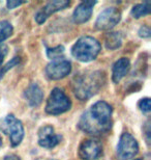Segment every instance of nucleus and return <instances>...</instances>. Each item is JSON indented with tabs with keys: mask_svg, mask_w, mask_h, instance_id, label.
Segmentation results:
<instances>
[{
	"mask_svg": "<svg viewBox=\"0 0 151 160\" xmlns=\"http://www.w3.org/2000/svg\"><path fill=\"white\" fill-rule=\"evenodd\" d=\"M0 129L4 134L8 135L9 142L12 147L21 143L24 137V127L22 122L19 121L14 114H8L0 123Z\"/></svg>",
	"mask_w": 151,
	"mask_h": 160,
	"instance_id": "obj_4",
	"label": "nucleus"
},
{
	"mask_svg": "<svg viewBox=\"0 0 151 160\" xmlns=\"http://www.w3.org/2000/svg\"><path fill=\"white\" fill-rule=\"evenodd\" d=\"M138 152H139V145L136 138L127 132L122 133L117 146V159H133L138 154Z\"/></svg>",
	"mask_w": 151,
	"mask_h": 160,
	"instance_id": "obj_6",
	"label": "nucleus"
},
{
	"mask_svg": "<svg viewBox=\"0 0 151 160\" xmlns=\"http://www.w3.org/2000/svg\"><path fill=\"white\" fill-rule=\"evenodd\" d=\"M130 69V62L126 57H122L117 60L113 66L112 79L115 83H118L122 78H124Z\"/></svg>",
	"mask_w": 151,
	"mask_h": 160,
	"instance_id": "obj_14",
	"label": "nucleus"
},
{
	"mask_svg": "<svg viewBox=\"0 0 151 160\" xmlns=\"http://www.w3.org/2000/svg\"><path fill=\"white\" fill-rule=\"evenodd\" d=\"M1 146H2V139H1V137H0V148H1Z\"/></svg>",
	"mask_w": 151,
	"mask_h": 160,
	"instance_id": "obj_25",
	"label": "nucleus"
},
{
	"mask_svg": "<svg viewBox=\"0 0 151 160\" xmlns=\"http://www.w3.org/2000/svg\"><path fill=\"white\" fill-rule=\"evenodd\" d=\"M102 153L101 142L94 139L84 140L79 148V156L83 160H95Z\"/></svg>",
	"mask_w": 151,
	"mask_h": 160,
	"instance_id": "obj_9",
	"label": "nucleus"
},
{
	"mask_svg": "<svg viewBox=\"0 0 151 160\" xmlns=\"http://www.w3.org/2000/svg\"><path fill=\"white\" fill-rule=\"evenodd\" d=\"M113 109L105 101H98L92 105L90 109L83 113L79 121V128L92 135H99L108 132L112 127Z\"/></svg>",
	"mask_w": 151,
	"mask_h": 160,
	"instance_id": "obj_1",
	"label": "nucleus"
},
{
	"mask_svg": "<svg viewBox=\"0 0 151 160\" xmlns=\"http://www.w3.org/2000/svg\"><path fill=\"white\" fill-rule=\"evenodd\" d=\"M24 1H14V0H11V1H7L6 2V6H7V8L9 9H14L16 8H18V6H20L22 4H24Z\"/></svg>",
	"mask_w": 151,
	"mask_h": 160,
	"instance_id": "obj_22",
	"label": "nucleus"
},
{
	"mask_svg": "<svg viewBox=\"0 0 151 160\" xmlns=\"http://www.w3.org/2000/svg\"><path fill=\"white\" fill-rule=\"evenodd\" d=\"M24 98L32 107L40 106L44 99V92L36 83H31L24 92Z\"/></svg>",
	"mask_w": 151,
	"mask_h": 160,
	"instance_id": "obj_13",
	"label": "nucleus"
},
{
	"mask_svg": "<svg viewBox=\"0 0 151 160\" xmlns=\"http://www.w3.org/2000/svg\"><path fill=\"white\" fill-rule=\"evenodd\" d=\"M101 51V44L92 37H82L72 48L73 56L82 62L94 60Z\"/></svg>",
	"mask_w": 151,
	"mask_h": 160,
	"instance_id": "obj_3",
	"label": "nucleus"
},
{
	"mask_svg": "<svg viewBox=\"0 0 151 160\" xmlns=\"http://www.w3.org/2000/svg\"><path fill=\"white\" fill-rule=\"evenodd\" d=\"M121 12L116 8H108L98 15L95 27L98 30H110L119 23Z\"/></svg>",
	"mask_w": 151,
	"mask_h": 160,
	"instance_id": "obj_7",
	"label": "nucleus"
},
{
	"mask_svg": "<svg viewBox=\"0 0 151 160\" xmlns=\"http://www.w3.org/2000/svg\"><path fill=\"white\" fill-rule=\"evenodd\" d=\"M106 47L109 50H115L122 44V37L119 32H111L106 37Z\"/></svg>",
	"mask_w": 151,
	"mask_h": 160,
	"instance_id": "obj_15",
	"label": "nucleus"
},
{
	"mask_svg": "<svg viewBox=\"0 0 151 160\" xmlns=\"http://www.w3.org/2000/svg\"><path fill=\"white\" fill-rule=\"evenodd\" d=\"M139 108L140 110L144 113H149L151 109V103H150V99L149 98H144L141 99L139 102Z\"/></svg>",
	"mask_w": 151,
	"mask_h": 160,
	"instance_id": "obj_19",
	"label": "nucleus"
},
{
	"mask_svg": "<svg viewBox=\"0 0 151 160\" xmlns=\"http://www.w3.org/2000/svg\"><path fill=\"white\" fill-rule=\"evenodd\" d=\"M3 160H20V158H19L17 155L12 154V155H7V156H5L4 159H3Z\"/></svg>",
	"mask_w": 151,
	"mask_h": 160,
	"instance_id": "obj_24",
	"label": "nucleus"
},
{
	"mask_svg": "<svg viewBox=\"0 0 151 160\" xmlns=\"http://www.w3.org/2000/svg\"><path fill=\"white\" fill-rule=\"evenodd\" d=\"M61 140V136L55 133L52 126H44L38 131V145L46 149L56 147Z\"/></svg>",
	"mask_w": 151,
	"mask_h": 160,
	"instance_id": "obj_11",
	"label": "nucleus"
},
{
	"mask_svg": "<svg viewBox=\"0 0 151 160\" xmlns=\"http://www.w3.org/2000/svg\"><path fill=\"white\" fill-rule=\"evenodd\" d=\"M67 6H69V1H66V0L50 1L35 15V21H36L38 24H43L52 14H54V12H56L62 11V9L66 8Z\"/></svg>",
	"mask_w": 151,
	"mask_h": 160,
	"instance_id": "obj_10",
	"label": "nucleus"
},
{
	"mask_svg": "<svg viewBox=\"0 0 151 160\" xmlns=\"http://www.w3.org/2000/svg\"><path fill=\"white\" fill-rule=\"evenodd\" d=\"M12 33V26L8 21L0 22V43L8 39Z\"/></svg>",
	"mask_w": 151,
	"mask_h": 160,
	"instance_id": "obj_17",
	"label": "nucleus"
},
{
	"mask_svg": "<svg viewBox=\"0 0 151 160\" xmlns=\"http://www.w3.org/2000/svg\"><path fill=\"white\" fill-rule=\"evenodd\" d=\"M7 52H8L7 46H5V45H2V46H0V66H1L3 59L5 58V56H6V54H7Z\"/></svg>",
	"mask_w": 151,
	"mask_h": 160,
	"instance_id": "obj_23",
	"label": "nucleus"
},
{
	"mask_svg": "<svg viewBox=\"0 0 151 160\" xmlns=\"http://www.w3.org/2000/svg\"><path fill=\"white\" fill-rule=\"evenodd\" d=\"M134 160H142V159H140V158H138V159H134Z\"/></svg>",
	"mask_w": 151,
	"mask_h": 160,
	"instance_id": "obj_26",
	"label": "nucleus"
},
{
	"mask_svg": "<svg viewBox=\"0 0 151 160\" xmlns=\"http://www.w3.org/2000/svg\"><path fill=\"white\" fill-rule=\"evenodd\" d=\"M19 62H20V58H19V57H15V58H12L9 62L6 63V65L3 67L1 70H0V78L2 77L3 74H4L6 71H8V70L12 69V67H15L16 65H18Z\"/></svg>",
	"mask_w": 151,
	"mask_h": 160,
	"instance_id": "obj_20",
	"label": "nucleus"
},
{
	"mask_svg": "<svg viewBox=\"0 0 151 160\" xmlns=\"http://www.w3.org/2000/svg\"><path fill=\"white\" fill-rule=\"evenodd\" d=\"M104 73L93 72L90 74H83L73 80V92L80 100H87L97 92L105 82Z\"/></svg>",
	"mask_w": 151,
	"mask_h": 160,
	"instance_id": "obj_2",
	"label": "nucleus"
},
{
	"mask_svg": "<svg viewBox=\"0 0 151 160\" xmlns=\"http://www.w3.org/2000/svg\"><path fill=\"white\" fill-rule=\"evenodd\" d=\"M139 36L141 38H149L150 37V28L148 26H142L139 30Z\"/></svg>",
	"mask_w": 151,
	"mask_h": 160,
	"instance_id": "obj_21",
	"label": "nucleus"
},
{
	"mask_svg": "<svg viewBox=\"0 0 151 160\" xmlns=\"http://www.w3.org/2000/svg\"><path fill=\"white\" fill-rule=\"evenodd\" d=\"M150 8H151V3L149 1L134 5L133 9H131V16H133V18L136 19L144 17V16L148 15L150 12Z\"/></svg>",
	"mask_w": 151,
	"mask_h": 160,
	"instance_id": "obj_16",
	"label": "nucleus"
},
{
	"mask_svg": "<svg viewBox=\"0 0 151 160\" xmlns=\"http://www.w3.org/2000/svg\"><path fill=\"white\" fill-rule=\"evenodd\" d=\"M64 53V48L63 46H57L55 48H50L47 50V55L51 59H56L59 57H62V54Z\"/></svg>",
	"mask_w": 151,
	"mask_h": 160,
	"instance_id": "obj_18",
	"label": "nucleus"
},
{
	"mask_svg": "<svg viewBox=\"0 0 151 160\" xmlns=\"http://www.w3.org/2000/svg\"><path fill=\"white\" fill-rule=\"evenodd\" d=\"M72 71V63L64 57L53 59L46 68L48 78L52 80H60L66 77Z\"/></svg>",
	"mask_w": 151,
	"mask_h": 160,
	"instance_id": "obj_8",
	"label": "nucleus"
},
{
	"mask_svg": "<svg viewBox=\"0 0 151 160\" xmlns=\"http://www.w3.org/2000/svg\"><path fill=\"white\" fill-rule=\"evenodd\" d=\"M96 1H83L77 6L73 14V20L76 24H83L91 18L93 6Z\"/></svg>",
	"mask_w": 151,
	"mask_h": 160,
	"instance_id": "obj_12",
	"label": "nucleus"
},
{
	"mask_svg": "<svg viewBox=\"0 0 151 160\" xmlns=\"http://www.w3.org/2000/svg\"><path fill=\"white\" fill-rule=\"evenodd\" d=\"M72 107V102L61 88H54L47 101L46 112L52 116H58L68 111Z\"/></svg>",
	"mask_w": 151,
	"mask_h": 160,
	"instance_id": "obj_5",
	"label": "nucleus"
}]
</instances>
